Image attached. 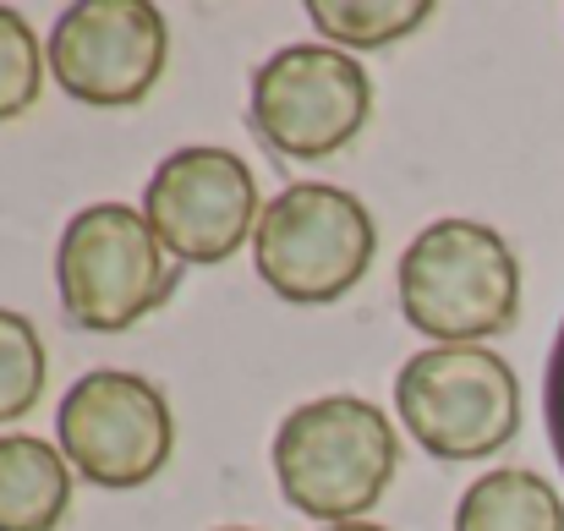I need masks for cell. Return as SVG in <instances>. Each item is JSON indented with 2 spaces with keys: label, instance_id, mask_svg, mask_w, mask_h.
Listing matches in <instances>:
<instances>
[{
  "label": "cell",
  "instance_id": "obj_8",
  "mask_svg": "<svg viewBox=\"0 0 564 531\" xmlns=\"http://www.w3.org/2000/svg\"><path fill=\"white\" fill-rule=\"evenodd\" d=\"M165 17L149 0H77L50 28V72L61 94L94 110L143 105L165 72Z\"/></svg>",
  "mask_w": 564,
  "mask_h": 531
},
{
  "label": "cell",
  "instance_id": "obj_1",
  "mask_svg": "<svg viewBox=\"0 0 564 531\" xmlns=\"http://www.w3.org/2000/svg\"><path fill=\"white\" fill-rule=\"evenodd\" d=\"M400 466L394 422L373 400L324 394L296 405L274 433V483L296 516L351 527L383 499Z\"/></svg>",
  "mask_w": 564,
  "mask_h": 531
},
{
  "label": "cell",
  "instance_id": "obj_4",
  "mask_svg": "<svg viewBox=\"0 0 564 531\" xmlns=\"http://www.w3.org/2000/svg\"><path fill=\"white\" fill-rule=\"evenodd\" d=\"M378 225L362 197L324 181H296L274 203H263L252 230L258 280L302 307L340 302L373 269Z\"/></svg>",
  "mask_w": 564,
  "mask_h": 531
},
{
  "label": "cell",
  "instance_id": "obj_6",
  "mask_svg": "<svg viewBox=\"0 0 564 531\" xmlns=\"http://www.w3.org/2000/svg\"><path fill=\"white\" fill-rule=\"evenodd\" d=\"M373 83L362 61L329 44H285L252 72V132L280 160H335L362 138Z\"/></svg>",
  "mask_w": 564,
  "mask_h": 531
},
{
  "label": "cell",
  "instance_id": "obj_12",
  "mask_svg": "<svg viewBox=\"0 0 564 531\" xmlns=\"http://www.w3.org/2000/svg\"><path fill=\"white\" fill-rule=\"evenodd\" d=\"M433 17L427 0H307V22L346 44V50H383L416 33Z\"/></svg>",
  "mask_w": 564,
  "mask_h": 531
},
{
  "label": "cell",
  "instance_id": "obj_7",
  "mask_svg": "<svg viewBox=\"0 0 564 531\" xmlns=\"http://www.w3.org/2000/svg\"><path fill=\"white\" fill-rule=\"evenodd\" d=\"M55 438L72 472H83L94 488L127 494L171 466L176 422L160 383H149L143 372L99 367L66 389L55 411Z\"/></svg>",
  "mask_w": 564,
  "mask_h": 531
},
{
  "label": "cell",
  "instance_id": "obj_13",
  "mask_svg": "<svg viewBox=\"0 0 564 531\" xmlns=\"http://www.w3.org/2000/svg\"><path fill=\"white\" fill-rule=\"evenodd\" d=\"M44 340L33 318L0 307V422H22L44 394Z\"/></svg>",
  "mask_w": 564,
  "mask_h": 531
},
{
  "label": "cell",
  "instance_id": "obj_3",
  "mask_svg": "<svg viewBox=\"0 0 564 531\" xmlns=\"http://www.w3.org/2000/svg\"><path fill=\"white\" fill-rule=\"evenodd\" d=\"M61 313L83 335H127L160 313L176 291V263L165 258L154 225L132 203H88L72 214L55 247Z\"/></svg>",
  "mask_w": 564,
  "mask_h": 531
},
{
  "label": "cell",
  "instance_id": "obj_9",
  "mask_svg": "<svg viewBox=\"0 0 564 531\" xmlns=\"http://www.w3.org/2000/svg\"><path fill=\"white\" fill-rule=\"evenodd\" d=\"M258 181L230 149H176L143 192V219L182 263H225L258 230Z\"/></svg>",
  "mask_w": 564,
  "mask_h": 531
},
{
  "label": "cell",
  "instance_id": "obj_17",
  "mask_svg": "<svg viewBox=\"0 0 564 531\" xmlns=\"http://www.w3.org/2000/svg\"><path fill=\"white\" fill-rule=\"evenodd\" d=\"M219 531H252V527H219Z\"/></svg>",
  "mask_w": 564,
  "mask_h": 531
},
{
  "label": "cell",
  "instance_id": "obj_16",
  "mask_svg": "<svg viewBox=\"0 0 564 531\" xmlns=\"http://www.w3.org/2000/svg\"><path fill=\"white\" fill-rule=\"evenodd\" d=\"M324 531H383V527H373V521H351V527H324Z\"/></svg>",
  "mask_w": 564,
  "mask_h": 531
},
{
  "label": "cell",
  "instance_id": "obj_10",
  "mask_svg": "<svg viewBox=\"0 0 564 531\" xmlns=\"http://www.w3.org/2000/svg\"><path fill=\"white\" fill-rule=\"evenodd\" d=\"M72 505V466L33 433L0 438V531H55Z\"/></svg>",
  "mask_w": 564,
  "mask_h": 531
},
{
  "label": "cell",
  "instance_id": "obj_15",
  "mask_svg": "<svg viewBox=\"0 0 564 531\" xmlns=\"http://www.w3.org/2000/svg\"><path fill=\"white\" fill-rule=\"evenodd\" d=\"M543 416H549V444L564 466V324L554 335V351H549V383H543Z\"/></svg>",
  "mask_w": 564,
  "mask_h": 531
},
{
  "label": "cell",
  "instance_id": "obj_2",
  "mask_svg": "<svg viewBox=\"0 0 564 531\" xmlns=\"http://www.w3.org/2000/svg\"><path fill=\"white\" fill-rule=\"evenodd\" d=\"M400 313L433 346H477L516 324L521 263L494 225L438 219L400 258Z\"/></svg>",
  "mask_w": 564,
  "mask_h": 531
},
{
  "label": "cell",
  "instance_id": "obj_5",
  "mask_svg": "<svg viewBox=\"0 0 564 531\" xmlns=\"http://www.w3.org/2000/svg\"><path fill=\"white\" fill-rule=\"evenodd\" d=\"M405 433L433 460H488L521 433V378L499 351L433 346L416 351L394 378Z\"/></svg>",
  "mask_w": 564,
  "mask_h": 531
},
{
  "label": "cell",
  "instance_id": "obj_11",
  "mask_svg": "<svg viewBox=\"0 0 564 531\" xmlns=\"http://www.w3.org/2000/svg\"><path fill=\"white\" fill-rule=\"evenodd\" d=\"M455 531H564V499L549 477L499 466L460 494Z\"/></svg>",
  "mask_w": 564,
  "mask_h": 531
},
{
  "label": "cell",
  "instance_id": "obj_14",
  "mask_svg": "<svg viewBox=\"0 0 564 531\" xmlns=\"http://www.w3.org/2000/svg\"><path fill=\"white\" fill-rule=\"evenodd\" d=\"M39 88H44V55H39V39L28 28L22 11L0 6V121H17L39 105Z\"/></svg>",
  "mask_w": 564,
  "mask_h": 531
}]
</instances>
